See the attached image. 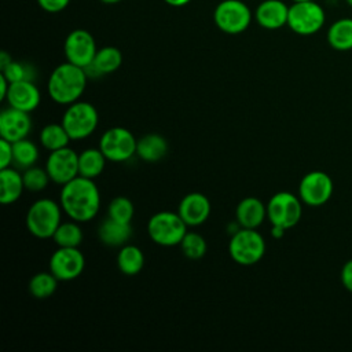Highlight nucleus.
Masks as SVG:
<instances>
[{
  "mask_svg": "<svg viewBox=\"0 0 352 352\" xmlns=\"http://www.w3.org/2000/svg\"><path fill=\"white\" fill-rule=\"evenodd\" d=\"M216 26L227 34L245 32L252 22V11L242 0H223L213 11Z\"/></svg>",
  "mask_w": 352,
  "mask_h": 352,
  "instance_id": "9",
  "label": "nucleus"
},
{
  "mask_svg": "<svg viewBox=\"0 0 352 352\" xmlns=\"http://www.w3.org/2000/svg\"><path fill=\"white\" fill-rule=\"evenodd\" d=\"M40 144L47 148L48 151L59 150L69 146V142L72 140L65 126L60 124H47L38 133Z\"/></svg>",
  "mask_w": 352,
  "mask_h": 352,
  "instance_id": "28",
  "label": "nucleus"
},
{
  "mask_svg": "<svg viewBox=\"0 0 352 352\" xmlns=\"http://www.w3.org/2000/svg\"><path fill=\"white\" fill-rule=\"evenodd\" d=\"M59 204L69 219L87 223L92 220L100 209V192L94 179L78 175L62 186Z\"/></svg>",
  "mask_w": 352,
  "mask_h": 352,
  "instance_id": "1",
  "label": "nucleus"
},
{
  "mask_svg": "<svg viewBox=\"0 0 352 352\" xmlns=\"http://www.w3.org/2000/svg\"><path fill=\"white\" fill-rule=\"evenodd\" d=\"M60 122L72 140H82L95 132L99 122V114L94 104L77 100L67 106Z\"/></svg>",
  "mask_w": 352,
  "mask_h": 352,
  "instance_id": "6",
  "label": "nucleus"
},
{
  "mask_svg": "<svg viewBox=\"0 0 352 352\" xmlns=\"http://www.w3.org/2000/svg\"><path fill=\"white\" fill-rule=\"evenodd\" d=\"M10 84H11V82L0 73V98H1V100H6L7 94H8Z\"/></svg>",
  "mask_w": 352,
  "mask_h": 352,
  "instance_id": "38",
  "label": "nucleus"
},
{
  "mask_svg": "<svg viewBox=\"0 0 352 352\" xmlns=\"http://www.w3.org/2000/svg\"><path fill=\"white\" fill-rule=\"evenodd\" d=\"M63 51L67 62L85 69L92 63L98 48L94 36L88 30L74 29L67 34Z\"/></svg>",
  "mask_w": 352,
  "mask_h": 352,
  "instance_id": "13",
  "label": "nucleus"
},
{
  "mask_svg": "<svg viewBox=\"0 0 352 352\" xmlns=\"http://www.w3.org/2000/svg\"><path fill=\"white\" fill-rule=\"evenodd\" d=\"M25 190L23 177L18 168L0 169V202L10 205L16 202Z\"/></svg>",
  "mask_w": 352,
  "mask_h": 352,
  "instance_id": "22",
  "label": "nucleus"
},
{
  "mask_svg": "<svg viewBox=\"0 0 352 352\" xmlns=\"http://www.w3.org/2000/svg\"><path fill=\"white\" fill-rule=\"evenodd\" d=\"M210 201L202 192L186 194L179 202L177 213L188 227L204 224L210 214Z\"/></svg>",
  "mask_w": 352,
  "mask_h": 352,
  "instance_id": "16",
  "label": "nucleus"
},
{
  "mask_svg": "<svg viewBox=\"0 0 352 352\" xmlns=\"http://www.w3.org/2000/svg\"><path fill=\"white\" fill-rule=\"evenodd\" d=\"M133 214H135V206L132 201L126 197H121V195L116 197L110 201L107 206V216L121 223L131 224Z\"/></svg>",
  "mask_w": 352,
  "mask_h": 352,
  "instance_id": "31",
  "label": "nucleus"
},
{
  "mask_svg": "<svg viewBox=\"0 0 352 352\" xmlns=\"http://www.w3.org/2000/svg\"><path fill=\"white\" fill-rule=\"evenodd\" d=\"M82 238L84 235L80 223L72 219L67 221H62L56 228L55 234L52 235L54 242L56 243V246L60 248H78L82 242Z\"/></svg>",
  "mask_w": 352,
  "mask_h": 352,
  "instance_id": "29",
  "label": "nucleus"
},
{
  "mask_svg": "<svg viewBox=\"0 0 352 352\" xmlns=\"http://www.w3.org/2000/svg\"><path fill=\"white\" fill-rule=\"evenodd\" d=\"M98 236L106 246L121 248L131 239L132 227L129 223H121L107 216L98 227Z\"/></svg>",
  "mask_w": 352,
  "mask_h": 352,
  "instance_id": "21",
  "label": "nucleus"
},
{
  "mask_svg": "<svg viewBox=\"0 0 352 352\" xmlns=\"http://www.w3.org/2000/svg\"><path fill=\"white\" fill-rule=\"evenodd\" d=\"M302 201L289 191L274 194L267 202V219L271 226L285 230L294 227L302 216Z\"/></svg>",
  "mask_w": 352,
  "mask_h": 352,
  "instance_id": "8",
  "label": "nucleus"
},
{
  "mask_svg": "<svg viewBox=\"0 0 352 352\" xmlns=\"http://www.w3.org/2000/svg\"><path fill=\"white\" fill-rule=\"evenodd\" d=\"M11 60H12V59H11V56H10L7 52H4V51H3V52L0 54V69H1V67H4L6 65H8Z\"/></svg>",
  "mask_w": 352,
  "mask_h": 352,
  "instance_id": "41",
  "label": "nucleus"
},
{
  "mask_svg": "<svg viewBox=\"0 0 352 352\" xmlns=\"http://www.w3.org/2000/svg\"><path fill=\"white\" fill-rule=\"evenodd\" d=\"M85 267V257L78 248H60L50 257V271L59 280H73L81 275Z\"/></svg>",
  "mask_w": 352,
  "mask_h": 352,
  "instance_id": "14",
  "label": "nucleus"
},
{
  "mask_svg": "<svg viewBox=\"0 0 352 352\" xmlns=\"http://www.w3.org/2000/svg\"><path fill=\"white\" fill-rule=\"evenodd\" d=\"M187 224L177 212L161 210L154 213L147 221V234L150 239L165 248L180 245L187 232Z\"/></svg>",
  "mask_w": 352,
  "mask_h": 352,
  "instance_id": "4",
  "label": "nucleus"
},
{
  "mask_svg": "<svg viewBox=\"0 0 352 352\" xmlns=\"http://www.w3.org/2000/svg\"><path fill=\"white\" fill-rule=\"evenodd\" d=\"M285 228H282V227H278V226H271V235H272V238H275V239H279V238H282L283 235H285Z\"/></svg>",
  "mask_w": 352,
  "mask_h": 352,
  "instance_id": "39",
  "label": "nucleus"
},
{
  "mask_svg": "<svg viewBox=\"0 0 352 352\" xmlns=\"http://www.w3.org/2000/svg\"><path fill=\"white\" fill-rule=\"evenodd\" d=\"M62 206L51 198H40L34 201L26 212L28 231L40 239L52 238L56 228L62 223Z\"/></svg>",
  "mask_w": 352,
  "mask_h": 352,
  "instance_id": "3",
  "label": "nucleus"
},
{
  "mask_svg": "<svg viewBox=\"0 0 352 352\" xmlns=\"http://www.w3.org/2000/svg\"><path fill=\"white\" fill-rule=\"evenodd\" d=\"M6 100L11 107L32 113L38 107L41 102V94L34 81L23 80L10 84Z\"/></svg>",
  "mask_w": 352,
  "mask_h": 352,
  "instance_id": "17",
  "label": "nucleus"
},
{
  "mask_svg": "<svg viewBox=\"0 0 352 352\" xmlns=\"http://www.w3.org/2000/svg\"><path fill=\"white\" fill-rule=\"evenodd\" d=\"M289 6L282 0H264L261 1L256 11V22L268 30H276L287 25Z\"/></svg>",
  "mask_w": 352,
  "mask_h": 352,
  "instance_id": "18",
  "label": "nucleus"
},
{
  "mask_svg": "<svg viewBox=\"0 0 352 352\" xmlns=\"http://www.w3.org/2000/svg\"><path fill=\"white\" fill-rule=\"evenodd\" d=\"M183 254L190 260H198L206 253V241L198 232L187 231L180 242Z\"/></svg>",
  "mask_w": 352,
  "mask_h": 352,
  "instance_id": "32",
  "label": "nucleus"
},
{
  "mask_svg": "<svg viewBox=\"0 0 352 352\" xmlns=\"http://www.w3.org/2000/svg\"><path fill=\"white\" fill-rule=\"evenodd\" d=\"M106 161L107 158L99 147L85 148L78 153V175L95 180L103 172Z\"/></svg>",
  "mask_w": 352,
  "mask_h": 352,
  "instance_id": "24",
  "label": "nucleus"
},
{
  "mask_svg": "<svg viewBox=\"0 0 352 352\" xmlns=\"http://www.w3.org/2000/svg\"><path fill=\"white\" fill-rule=\"evenodd\" d=\"M88 78L84 67L66 60L51 72L47 81V92L55 103L69 106L80 100Z\"/></svg>",
  "mask_w": 352,
  "mask_h": 352,
  "instance_id": "2",
  "label": "nucleus"
},
{
  "mask_svg": "<svg viewBox=\"0 0 352 352\" xmlns=\"http://www.w3.org/2000/svg\"><path fill=\"white\" fill-rule=\"evenodd\" d=\"M58 280L59 279L51 271L37 272L29 280V293L38 300L48 298L55 293L58 287Z\"/></svg>",
  "mask_w": 352,
  "mask_h": 352,
  "instance_id": "30",
  "label": "nucleus"
},
{
  "mask_svg": "<svg viewBox=\"0 0 352 352\" xmlns=\"http://www.w3.org/2000/svg\"><path fill=\"white\" fill-rule=\"evenodd\" d=\"M12 143L0 138V169L12 166Z\"/></svg>",
  "mask_w": 352,
  "mask_h": 352,
  "instance_id": "35",
  "label": "nucleus"
},
{
  "mask_svg": "<svg viewBox=\"0 0 352 352\" xmlns=\"http://www.w3.org/2000/svg\"><path fill=\"white\" fill-rule=\"evenodd\" d=\"M138 140L133 133L122 126L106 129L99 139V148L111 162H125L136 154Z\"/></svg>",
  "mask_w": 352,
  "mask_h": 352,
  "instance_id": "10",
  "label": "nucleus"
},
{
  "mask_svg": "<svg viewBox=\"0 0 352 352\" xmlns=\"http://www.w3.org/2000/svg\"><path fill=\"white\" fill-rule=\"evenodd\" d=\"M30 113L15 107H4L0 113V138L11 143L25 139L32 131Z\"/></svg>",
  "mask_w": 352,
  "mask_h": 352,
  "instance_id": "15",
  "label": "nucleus"
},
{
  "mask_svg": "<svg viewBox=\"0 0 352 352\" xmlns=\"http://www.w3.org/2000/svg\"><path fill=\"white\" fill-rule=\"evenodd\" d=\"M228 253L235 263L241 265H253L264 257V236L256 228H239L230 238Z\"/></svg>",
  "mask_w": 352,
  "mask_h": 352,
  "instance_id": "5",
  "label": "nucleus"
},
{
  "mask_svg": "<svg viewBox=\"0 0 352 352\" xmlns=\"http://www.w3.org/2000/svg\"><path fill=\"white\" fill-rule=\"evenodd\" d=\"M0 73L10 82H16V81H23V80L34 81V78H36V70L33 66L22 63V62H16V60H11L8 65L1 67Z\"/></svg>",
  "mask_w": 352,
  "mask_h": 352,
  "instance_id": "34",
  "label": "nucleus"
},
{
  "mask_svg": "<svg viewBox=\"0 0 352 352\" xmlns=\"http://www.w3.org/2000/svg\"><path fill=\"white\" fill-rule=\"evenodd\" d=\"M327 43L336 51L352 50V18H340L327 29Z\"/></svg>",
  "mask_w": 352,
  "mask_h": 352,
  "instance_id": "25",
  "label": "nucleus"
},
{
  "mask_svg": "<svg viewBox=\"0 0 352 352\" xmlns=\"http://www.w3.org/2000/svg\"><path fill=\"white\" fill-rule=\"evenodd\" d=\"M102 3H106V4H114V3H118L121 0H100Z\"/></svg>",
  "mask_w": 352,
  "mask_h": 352,
  "instance_id": "42",
  "label": "nucleus"
},
{
  "mask_svg": "<svg viewBox=\"0 0 352 352\" xmlns=\"http://www.w3.org/2000/svg\"><path fill=\"white\" fill-rule=\"evenodd\" d=\"M168 153V142L158 133L144 135L138 140L136 155L146 162H157Z\"/></svg>",
  "mask_w": 352,
  "mask_h": 352,
  "instance_id": "23",
  "label": "nucleus"
},
{
  "mask_svg": "<svg viewBox=\"0 0 352 352\" xmlns=\"http://www.w3.org/2000/svg\"><path fill=\"white\" fill-rule=\"evenodd\" d=\"M326 22L323 7L315 0L297 1L289 6L287 26L300 36H311L318 33Z\"/></svg>",
  "mask_w": 352,
  "mask_h": 352,
  "instance_id": "7",
  "label": "nucleus"
},
{
  "mask_svg": "<svg viewBox=\"0 0 352 352\" xmlns=\"http://www.w3.org/2000/svg\"><path fill=\"white\" fill-rule=\"evenodd\" d=\"M166 4L173 6V7H183L186 4H188L191 0H164Z\"/></svg>",
  "mask_w": 352,
  "mask_h": 352,
  "instance_id": "40",
  "label": "nucleus"
},
{
  "mask_svg": "<svg viewBox=\"0 0 352 352\" xmlns=\"http://www.w3.org/2000/svg\"><path fill=\"white\" fill-rule=\"evenodd\" d=\"M345 3L352 8V0H345Z\"/></svg>",
  "mask_w": 352,
  "mask_h": 352,
  "instance_id": "43",
  "label": "nucleus"
},
{
  "mask_svg": "<svg viewBox=\"0 0 352 352\" xmlns=\"http://www.w3.org/2000/svg\"><path fill=\"white\" fill-rule=\"evenodd\" d=\"M22 177H23L25 190L32 191V192L43 191L51 182L45 168H40L36 165L25 169L22 173Z\"/></svg>",
  "mask_w": 352,
  "mask_h": 352,
  "instance_id": "33",
  "label": "nucleus"
},
{
  "mask_svg": "<svg viewBox=\"0 0 352 352\" xmlns=\"http://www.w3.org/2000/svg\"><path fill=\"white\" fill-rule=\"evenodd\" d=\"M37 3L44 11L54 14L63 11L69 6L70 0H37Z\"/></svg>",
  "mask_w": 352,
  "mask_h": 352,
  "instance_id": "36",
  "label": "nucleus"
},
{
  "mask_svg": "<svg viewBox=\"0 0 352 352\" xmlns=\"http://www.w3.org/2000/svg\"><path fill=\"white\" fill-rule=\"evenodd\" d=\"M44 168L51 182L63 186L78 176V154L69 146L50 151Z\"/></svg>",
  "mask_w": 352,
  "mask_h": 352,
  "instance_id": "12",
  "label": "nucleus"
},
{
  "mask_svg": "<svg viewBox=\"0 0 352 352\" xmlns=\"http://www.w3.org/2000/svg\"><path fill=\"white\" fill-rule=\"evenodd\" d=\"M265 219L267 205L256 197H246L236 205L235 220L242 228H257Z\"/></svg>",
  "mask_w": 352,
  "mask_h": 352,
  "instance_id": "19",
  "label": "nucleus"
},
{
  "mask_svg": "<svg viewBox=\"0 0 352 352\" xmlns=\"http://www.w3.org/2000/svg\"><path fill=\"white\" fill-rule=\"evenodd\" d=\"M341 282H342V286L352 292V260H348L344 265H342V270H341Z\"/></svg>",
  "mask_w": 352,
  "mask_h": 352,
  "instance_id": "37",
  "label": "nucleus"
},
{
  "mask_svg": "<svg viewBox=\"0 0 352 352\" xmlns=\"http://www.w3.org/2000/svg\"><path fill=\"white\" fill-rule=\"evenodd\" d=\"M122 63V54L117 47L106 45L96 51V55L85 72L89 78H96L100 76L110 74L116 72Z\"/></svg>",
  "mask_w": 352,
  "mask_h": 352,
  "instance_id": "20",
  "label": "nucleus"
},
{
  "mask_svg": "<svg viewBox=\"0 0 352 352\" xmlns=\"http://www.w3.org/2000/svg\"><path fill=\"white\" fill-rule=\"evenodd\" d=\"M333 180L322 170H312L302 176L298 184V197L308 206H320L333 195Z\"/></svg>",
  "mask_w": 352,
  "mask_h": 352,
  "instance_id": "11",
  "label": "nucleus"
},
{
  "mask_svg": "<svg viewBox=\"0 0 352 352\" xmlns=\"http://www.w3.org/2000/svg\"><path fill=\"white\" fill-rule=\"evenodd\" d=\"M293 3H297V1H308V0H292Z\"/></svg>",
  "mask_w": 352,
  "mask_h": 352,
  "instance_id": "44",
  "label": "nucleus"
},
{
  "mask_svg": "<svg viewBox=\"0 0 352 352\" xmlns=\"http://www.w3.org/2000/svg\"><path fill=\"white\" fill-rule=\"evenodd\" d=\"M144 265V254L140 248L125 243L117 254V267L125 275H136Z\"/></svg>",
  "mask_w": 352,
  "mask_h": 352,
  "instance_id": "26",
  "label": "nucleus"
},
{
  "mask_svg": "<svg viewBox=\"0 0 352 352\" xmlns=\"http://www.w3.org/2000/svg\"><path fill=\"white\" fill-rule=\"evenodd\" d=\"M38 160V148L34 142L28 138L12 143V165L18 169H28L36 165Z\"/></svg>",
  "mask_w": 352,
  "mask_h": 352,
  "instance_id": "27",
  "label": "nucleus"
}]
</instances>
